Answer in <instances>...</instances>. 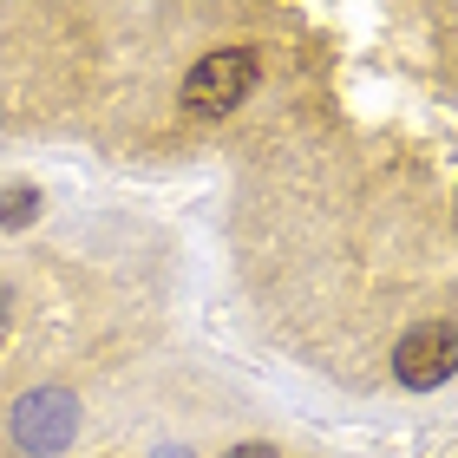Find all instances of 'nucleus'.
Returning <instances> with one entry per match:
<instances>
[{
  "label": "nucleus",
  "mask_w": 458,
  "mask_h": 458,
  "mask_svg": "<svg viewBox=\"0 0 458 458\" xmlns=\"http://www.w3.org/2000/svg\"><path fill=\"white\" fill-rule=\"evenodd\" d=\"M249 92H256V53L223 47V53H210V59H197V66H191V79H183V112L229 118Z\"/></svg>",
  "instance_id": "nucleus-1"
},
{
  "label": "nucleus",
  "mask_w": 458,
  "mask_h": 458,
  "mask_svg": "<svg viewBox=\"0 0 458 458\" xmlns=\"http://www.w3.org/2000/svg\"><path fill=\"white\" fill-rule=\"evenodd\" d=\"M72 432H79V400L66 386H39V393H27V400L13 406V439L33 458H59L72 445Z\"/></svg>",
  "instance_id": "nucleus-2"
},
{
  "label": "nucleus",
  "mask_w": 458,
  "mask_h": 458,
  "mask_svg": "<svg viewBox=\"0 0 458 458\" xmlns=\"http://www.w3.org/2000/svg\"><path fill=\"white\" fill-rule=\"evenodd\" d=\"M393 373H400V386H412V393L445 386L458 373V327H445V321L412 327V335L400 341V353H393Z\"/></svg>",
  "instance_id": "nucleus-3"
},
{
  "label": "nucleus",
  "mask_w": 458,
  "mask_h": 458,
  "mask_svg": "<svg viewBox=\"0 0 458 458\" xmlns=\"http://www.w3.org/2000/svg\"><path fill=\"white\" fill-rule=\"evenodd\" d=\"M33 210H39V197H33V191H7V197H0V229L33 223Z\"/></svg>",
  "instance_id": "nucleus-4"
},
{
  "label": "nucleus",
  "mask_w": 458,
  "mask_h": 458,
  "mask_svg": "<svg viewBox=\"0 0 458 458\" xmlns=\"http://www.w3.org/2000/svg\"><path fill=\"white\" fill-rule=\"evenodd\" d=\"M223 458H276L268 445H236V452H223Z\"/></svg>",
  "instance_id": "nucleus-5"
},
{
  "label": "nucleus",
  "mask_w": 458,
  "mask_h": 458,
  "mask_svg": "<svg viewBox=\"0 0 458 458\" xmlns=\"http://www.w3.org/2000/svg\"><path fill=\"white\" fill-rule=\"evenodd\" d=\"M0 315H7V288H0Z\"/></svg>",
  "instance_id": "nucleus-6"
}]
</instances>
